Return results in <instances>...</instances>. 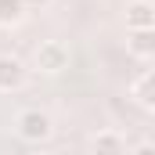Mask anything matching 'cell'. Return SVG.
<instances>
[{"mask_svg":"<svg viewBox=\"0 0 155 155\" xmlns=\"http://www.w3.org/2000/svg\"><path fill=\"white\" fill-rule=\"evenodd\" d=\"M134 97H137L141 108H155V72H144L134 83Z\"/></svg>","mask_w":155,"mask_h":155,"instance_id":"obj_7","label":"cell"},{"mask_svg":"<svg viewBox=\"0 0 155 155\" xmlns=\"http://www.w3.org/2000/svg\"><path fill=\"white\" fill-rule=\"evenodd\" d=\"M25 0H0V29H11L25 18Z\"/></svg>","mask_w":155,"mask_h":155,"instance_id":"obj_6","label":"cell"},{"mask_svg":"<svg viewBox=\"0 0 155 155\" xmlns=\"http://www.w3.org/2000/svg\"><path fill=\"white\" fill-rule=\"evenodd\" d=\"M36 69L40 72H61V69H69V47L65 43H58V40H47V43H40L36 47Z\"/></svg>","mask_w":155,"mask_h":155,"instance_id":"obj_2","label":"cell"},{"mask_svg":"<svg viewBox=\"0 0 155 155\" xmlns=\"http://www.w3.org/2000/svg\"><path fill=\"white\" fill-rule=\"evenodd\" d=\"M126 47H130V54H137V58H152L155 54V29H137V33H130Z\"/></svg>","mask_w":155,"mask_h":155,"instance_id":"obj_5","label":"cell"},{"mask_svg":"<svg viewBox=\"0 0 155 155\" xmlns=\"http://www.w3.org/2000/svg\"><path fill=\"white\" fill-rule=\"evenodd\" d=\"M94 155H126L119 134H97L94 137Z\"/></svg>","mask_w":155,"mask_h":155,"instance_id":"obj_8","label":"cell"},{"mask_svg":"<svg viewBox=\"0 0 155 155\" xmlns=\"http://www.w3.org/2000/svg\"><path fill=\"white\" fill-rule=\"evenodd\" d=\"M130 155H155V144H137Z\"/></svg>","mask_w":155,"mask_h":155,"instance_id":"obj_9","label":"cell"},{"mask_svg":"<svg viewBox=\"0 0 155 155\" xmlns=\"http://www.w3.org/2000/svg\"><path fill=\"white\" fill-rule=\"evenodd\" d=\"M47 0H25V7H43Z\"/></svg>","mask_w":155,"mask_h":155,"instance_id":"obj_10","label":"cell"},{"mask_svg":"<svg viewBox=\"0 0 155 155\" xmlns=\"http://www.w3.org/2000/svg\"><path fill=\"white\" fill-rule=\"evenodd\" d=\"M25 83V65L15 54H0V90H18Z\"/></svg>","mask_w":155,"mask_h":155,"instance_id":"obj_4","label":"cell"},{"mask_svg":"<svg viewBox=\"0 0 155 155\" xmlns=\"http://www.w3.org/2000/svg\"><path fill=\"white\" fill-rule=\"evenodd\" d=\"M15 130H18L22 141L40 144V141L51 137V116L40 112V108H25V112H18V119H15Z\"/></svg>","mask_w":155,"mask_h":155,"instance_id":"obj_1","label":"cell"},{"mask_svg":"<svg viewBox=\"0 0 155 155\" xmlns=\"http://www.w3.org/2000/svg\"><path fill=\"white\" fill-rule=\"evenodd\" d=\"M126 29H130V33H137V29H155V4H148V0L126 4Z\"/></svg>","mask_w":155,"mask_h":155,"instance_id":"obj_3","label":"cell"}]
</instances>
